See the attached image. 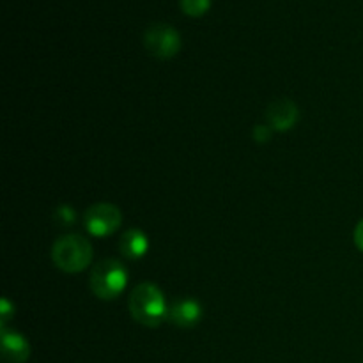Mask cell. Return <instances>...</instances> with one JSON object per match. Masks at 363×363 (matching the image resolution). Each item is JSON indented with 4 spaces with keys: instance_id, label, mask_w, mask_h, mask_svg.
<instances>
[{
    "instance_id": "1",
    "label": "cell",
    "mask_w": 363,
    "mask_h": 363,
    "mask_svg": "<svg viewBox=\"0 0 363 363\" xmlns=\"http://www.w3.org/2000/svg\"><path fill=\"white\" fill-rule=\"evenodd\" d=\"M130 312L140 325L155 328L169 318V307L163 293L155 284L144 282L135 287L130 294Z\"/></svg>"
},
{
    "instance_id": "2",
    "label": "cell",
    "mask_w": 363,
    "mask_h": 363,
    "mask_svg": "<svg viewBox=\"0 0 363 363\" xmlns=\"http://www.w3.org/2000/svg\"><path fill=\"white\" fill-rule=\"evenodd\" d=\"M52 259L57 268L62 272L80 273L91 264L92 247L85 238L78 234H67L53 243Z\"/></svg>"
},
{
    "instance_id": "3",
    "label": "cell",
    "mask_w": 363,
    "mask_h": 363,
    "mask_svg": "<svg viewBox=\"0 0 363 363\" xmlns=\"http://www.w3.org/2000/svg\"><path fill=\"white\" fill-rule=\"evenodd\" d=\"M128 272L117 259H105L98 262L91 273L92 293L101 300H113L124 291Z\"/></svg>"
},
{
    "instance_id": "4",
    "label": "cell",
    "mask_w": 363,
    "mask_h": 363,
    "mask_svg": "<svg viewBox=\"0 0 363 363\" xmlns=\"http://www.w3.org/2000/svg\"><path fill=\"white\" fill-rule=\"evenodd\" d=\"M144 46L152 57L172 59L181 50V35L170 25L155 23L144 32Z\"/></svg>"
},
{
    "instance_id": "5",
    "label": "cell",
    "mask_w": 363,
    "mask_h": 363,
    "mask_svg": "<svg viewBox=\"0 0 363 363\" xmlns=\"http://www.w3.org/2000/svg\"><path fill=\"white\" fill-rule=\"evenodd\" d=\"M123 222L121 209L113 204H94L85 211V229L96 238H105L116 233Z\"/></svg>"
},
{
    "instance_id": "6",
    "label": "cell",
    "mask_w": 363,
    "mask_h": 363,
    "mask_svg": "<svg viewBox=\"0 0 363 363\" xmlns=\"http://www.w3.org/2000/svg\"><path fill=\"white\" fill-rule=\"evenodd\" d=\"M298 117H300V110H298L296 103L287 98L275 99L268 106V112H266V119H268L269 128H273L277 131L291 130L296 124Z\"/></svg>"
},
{
    "instance_id": "7",
    "label": "cell",
    "mask_w": 363,
    "mask_h": 363,
    "mask_svg": "<svg viewBox=\"0 0 363 363\" xmlns=\"http://www.w3.org/2000/svg\"><path fill=\"white\" fill-rule=\"evenodd\" d=\"M30 354L27 340L14 332H2V358L6 363H25Z\"/></svg>"
},
{
    "instance_id": "8",
    "label": "cell",
    "mask_w": 363,
    "mask_h": 363,
    "mask_svg": "<svg viewBox=\"0 0 363 363\" xmlns=\"http://www.w3.org/2000/svg\"><path fill=\"white\" fill-rule=\"evenodd\" d=\"M201 305L195 300L174 301L169 307V319L183 328L197 325V321H201Z\"/></svg>"
},
{
    "instance_id": "9",
    "label": "cell",
    "mask_w": 363,
    "mask_h": 363,
    "mask_svg": "<svg viewBox=\"0 0 363 363\" xmlns=\"http://www.w3.org/2000/svg\"><path fill=\"white\" fill-rule=\"evenodd\" d=\"M123 255H126L131 261H137V259H142L145 254H147L149 248V240L142 230L138 229H130L128 233L123 234L119 245Z\"/></svg>"
},
{
    "instance_id": "10",
    "label": "cell",
    "mask_w": 363,
    "mask_h": 363,
    "mask_svg": "<svg viewBox=\"0 0 363 363\" xmlns=\"http://www.w3.org/2000/svg\"><path fill=\"white\" fill-rule=\"evenodd\" d=\"M181 11L188 16H202L211 7V0H179Z\"/></svg>"
},
{
    "instance_id": "11",
    "label": "cell",
    "mask_w": 363,
    "mask_h": 363,
    "mask_svg": "<svg viewBox=\"0 0 363 363\" xmlns=\"http://www.w3.org/2000/svg\"><path fill=\"white\" fill-rule=\"evenodd\" d=\"M254 138L257 142H266L272 138V128L266 126V124H259L254 128Z\"/></svg>"
},
{
    "instance_id": "12",
    "label": "cell",
    "mask_w": 363,
    "mask_h": 363,
    "mask_svg": "<svg viewBox=\"0 0 363 363\" xmlns=\"http://www.w3.org/2000/svg\"><path fill=\"white\" fill-rule=\"evenodd\" d=\"M354 243H357V247L363 252V220L358 222L357 229H354Z\"/></svg>"
}]
</instances>
